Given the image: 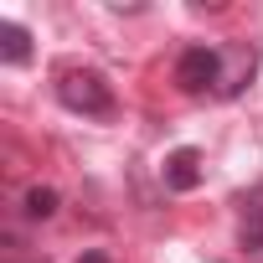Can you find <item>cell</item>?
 <instances>
[{
  "instance_id": "obj_1",
  "label": "cell",
  "mask_w": 263,
  "mask_h": 263,
  "mask_svg": "<svg viewBox=\"0 0 263 263\" xmlns=\"http://www.w3.org/2000/svg\"><path fill=\"white\" fill-rule=\"evenodd\" d=\"M57 98H62L72 114H83V119H108V114H114V88H108V78L93 72V67H67V72H57Z\"/></svg>"
},
{
  "instance_id": "obj_2",
  "label": "cell",
  "mask_w": 263,
  "mask_h": 263,
  "mask_svg": "<svg viewBox=\"0 0 263 263\" xmlns=\"http://www.w3.org/2000/svg\"><path fill=\"white\" fill-rule=\"evenodd\" d=\"M217 72H222L217 47H186V52L176 57V83H181V93H217Z\"/></svg>"
},
{
  "instance_id": "obj_3",
  "label": "cell",
  "mask_w": 263,
  "mask_h": 263,
  "mask_svg": "<svg viewBox=\"0 0 263 263\" xmlns=\"http://www.w3.org/2000/svg\"><path fill=\"white\" fill-rule=\"evenodd\" d=\"M217 57H222L217 98H237V93L253 83V72H258V52H253L248 42H227V47H217Z\"/></svg>"
},
{
  "instance_id": "obj_4",
  "label": "cell",
  "mask_w": 263,
  "mask_h": 263,
  "mask_svg": "<svg viewBox=\"0 0 263 263\" xmlns=\"http://www.w3.org/2000/svg\"><path fill=\"white\" fill-rule=\"evenodd\" d=\"M237 248L253 258V263H263V186L242 201V227H237Z\"/></svg>"
},
{
  "instance_id": "obj_5",
  "label": "cell",
  "mask_w": 263,
  "mask_h": 263,
  "mask_svg": "<svg viewBox=\"0 0 263 263\" xmlns=\"http://www.w3.org/2000/svg\"><path fill=\"white\" fill-rule=\"evenodd\" d=\"M165 186L171 191H196L201 186V150H176V155H165Z\"/></svg>"
},
{
  "instance_id": "obj_6",
  "label": "cell",
  "mask_w": 263,
  "mask_h": 263,
  "mask_svg": "<svg viewBox=\"0 0 263 263\" xmlns=\"http://www.w3.org/2000/svg\"><path fill=\"white\" fill-rule=\"evenodd\" d=\"M26 57H31V36H26V26H16V21H0V62L21 67Z\"/></svg>"
},
{
  "instance_id": "obj_7",
  "label": "cell",
  "mask_w": 263,
  "mask_h": 263,
  "mask_svg": "<svg viewBox=\"0 0 263 263\" xmlns=\"http://www.w3.org/2000/svg\"><path fill=\"white\" fill-rule=\"evenodd\" d=\"M52 212H57V191H52V186H31V191H26V217L47 222Z\"/></svg>"
},
{
  "instance_id": "obj_8",
  "label": "cell",
  "mask_w": 263,
  "mask_h": 263,
  "mask_svg": "<svg viewBox=\"0 0 263 263\" xmlns=\"http://www.w3.org/2000/svg\"><path fill=\"white\" fill-rule=\"evenodd\" d=\"M78 263H108V253H98V248H88V253H83Z\"/></svg>"
}]
</instances>
